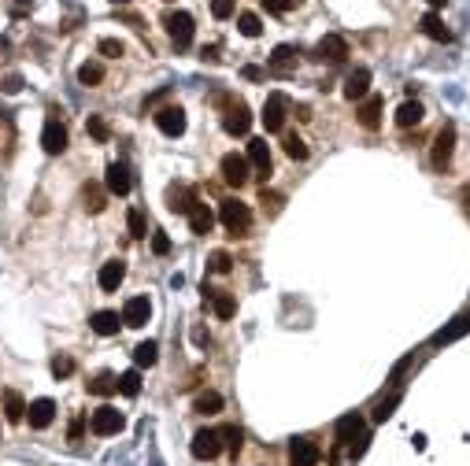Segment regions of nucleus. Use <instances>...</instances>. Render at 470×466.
<instances>
[{
	"instance_id": "c03bdc74",
	"label": "nucleus",
	"mask_w": 470,
	"mask_h": 466,
	"mask_svg": "<svg viewBox=\"0 0 470 466\" xmlns=\"http://www.w3.org/2000/svg\"><path fill=\"white\" fill-rule=\"evenodd\" d=\"M152 252H155V255H167V252H171V237H167L163 230L152 233Z\"/></svg>"
},
{
	"instance_id": "f03ea898",
	"label": "nucleus",
	"mask_w": 470,
	"mask_h": 466,
	"mask_svg": "<svg viewBox=\"0 0 470 466\" xmlns=\"http://www.w3.org/2000/svg\"><path fill=\"white\" fill-rule=\"evenodd\" d=\"M89 430H93L97 437H115V433H123L126 430V418H123V411H115V407H97L93 411V418H89Z\"/></svg>"
},
{
	"instance_id": "6e6552de",
	"label": "nucleus",
	"mask_w": 470,
	"mask_h": 466,
	"mask_svg": "<svg viewBox=\"0 0 470 466\" xmlns=\"http://www.w3.org/2000/svg\"><path fill=\"white\" fill-rule=\"evenodd\" d=\"M148 315H152L148 296H130V300H126V307H123V326H130V330H141V326L148 322Z\"/></svg>"
},
{
	"instance_id": "a211bd4d",
	"label": "nucleus",
	"mask_w": 470,
	"mask_h": 466,
	"mask_svg": "<svg viewBox=\"0 0 470 466\" xmlns=\"http://www.w3.org/2000/svg\"><path fill=\"white\" fill-rule=\"evenodd\" d=\"M123 278H126V263H123V259H111V263L100 267V289L104 292H115L123 285Z\"/></svg>"
},
{
	"instance_id": "58836bf2",
	"label": "nucleus",
	"mask_w": 470,
	"mask_h": 466,
	"mask_svg": "<svg viewBox=\"0 0 470 466\" xmlns=\"http://www.w3.org/2000/svg\"><path fill=\"white\" fill-rule=\"evenodd\" d=\"M207 267L215 270V274H230V267H233V259H230V252H212V259H207Z\"/></svg>"
},
{
	"instance_id": "473e14b6",
	"label": "nucleus",
	"mask_w": 470,
	"mask_h": 466,
	"mask_svg": "<svg viewBox=\"0 0 470 466\" xmlns=\"http://www.w3.org/2000/svg\"><path fill=\"white\" fill-rule=\"evenodd\" d=\"M167 200H171V204H167L171 211H186V215H189V207L197 204V197L186 192V189H171V192H167Z\"/></svg>"
},
{
	"instance_id": "f257e3e1",
	"label": "nucleus",
	"mask_w": 470,
	"mask_h": 466,
	"mask_svg": "<svg viewBox=\"0 0 470 466\" xmlns=\"http://www.w3.org/2000/svg\"><path fill=\"white\" fill-rule=\"evenodd\" d=\"M219 218H223V226L233 233V237L252 226V211H248V204H241L237 197H226L223 204H219Z\"/></svg>"
},
{
	"instance_id": "20e7f679",
	"label": "nucleus",
	"mask_w": 470,
	"mask_h": 466,
	"mask_svg": "<svg viewBox=\"0 0 470 466\" xmlns=\"http://www.w3.org/2000/svg\"><path fill=\"white\" fill-rule=\"evenodd\" d=\"M163 26H167V34H171V41L178 48L193 45V15H189V11H171V15L163 19Z\"/></svg>"
},
{
	"instance_id": "9b49d317",
	"label": "nucleus",
	"mask_w": 470,
	"mask_h": 466,
	"mask_svg": "<svg viewBox=\"0 0 470 466\" xmlns=\"http://www.w3.org/2000/svg\"><path fill=\"white\" fill-rule=\"evenodd\" d=\"M452 148H455V122H445V126H441V134H437V141H434V167H437V171H445V167H448Z\"/></svg>"
},
{
	"instance_id": "bb28decb",
	"label": "nucleus",
	"mask_w": 470,
	"mask_h": 466,
	"mask_svg": "<svg viewBox=\"0 0 470 466\" xmlns=\"http://www.w3.org/2000/svg\"><path fill=\"white\" fill-rule=\"evenodd\" d=\"M26 407H30V404H26L15 388H4V418L8 422H22L26 418Z\"/></svg>"
},
{
	"instance_id": "f8f14e48",
	"label": "nucleus",
	"mask_w": 470,
	"mask_h": 466,
	"mask_svg": "<svg viewBox=\"0 0 470 466\" xmlns=\"http://www.w3.org/2000/svg\"><path fill=\"white\" fill-rule=\"evenodd\" d=\"M189 451H193L197 459H215L219 451H223V437H219V430H200L197 437H193Z\"/></svg>"
},
{
	"instance_id": "6e6d98bb",
	"label": "nucleus",
	"mask_w": 470,
	"mask_h": 466,
	"mask_svg": "<svg viewBox=\"0 0 470 466\" xmlns=\"http://www.w3.org/2000/svg\"><path fill=\"white\" fill-rule=\"evenodd\" d=\"M167 4H171V0H167Z\"/></svg>"
},
{
	"instance_id": "dca6fc26",
	"label": "nucleus",
	"mask_w": 470,
	"mask_h": 466,
	"mask_svg": "<svg viewBox=\"0 0 470 466\" xmlns=\"http://www.w3.org/2000/svg\"><path fill=\"white\" fill-rule=\"evenodd\" d=\"M289 466H319V448L307 437H296L289 444Z\"/></svg>"
},
{
	"instance_id": "aec40b11",
	"label": "nucleus",
	"mask_w": 470,
	"mask_h": 466,
	"mask_svg": "<svg viewBox=\"0 0 470 466\" xmlns=\"http://www.w3.org/2000/svg\"><path fill=\"white\" fill-rule=\"evenodd\" d=\"M296 56L300 52L293 45H278L270 52V71H278V74H293L296 71Z\"/></svg>"
},
{
	"instance_id": "a878e982",
	"label": "nucleus",
	"mask_w": 470,
	"mask_h": 466,
	"mask_svg": "<svg viewBox=\"0 0 470 466\" xmlns=\"http://www.w3.org/2000/svg\"><path fill=\"white\" fill-rule=\"evenodd\" d=\"M189 226H193V233H212V226H215V215L207 211V204H193L189 207Z\"/></svg>"
},
{
	"instance_id": "0eeeda50",
	"label": "nucleus",
	"mask_w": 470,
	"mask_h": 466,
	"mask_svg": "<svg viewBox=\"0 0 470 466\" xmlns=\"http://www.w3.org/2000/svg\"><path fill=\"white\" fill-rule=\"evenodd\" d=\"M130 185H134V178H130V167H126V163H108V171H104V189H108L111 197H126Z\"/></svg>"
},
{
	"instance_id": "864d4df0",
	"label": "nucleus",
	"mask_w": 470,
	"mask_h": 466,
	"mask_svg": "<svg viewBox=\"0 0 470 466\" xmlns=\"http://www.w3.org/2000/svg\"><path fill=\"white\" fill-rule=\"evenodd\" d=\"M429 4H434V8H445V0H429Z\"/></svg>"
},
{
	"instance_id": "7ed1b4c3",
	"label": "nucleus",
	"mask_w": 470,
	"mask_h": 466,
	"mask_svg": "<svg viewBox=\"0 0 470 466\" xmlns=\"http://www.w3.org/2000/svg\"><path fill=\"white\" fill-rule=\"evenodd\" d=\"M285 111H289V100H285V93H270L267 104H263V126H267V134H282L285 129Z\"/></svg>"
},
{
	"instance_id": "39448f33",
	"label": "nucleus",
	"mask_w": 470,
	"mask_h": 466,
	"mask_svg": "<svg viewBox=\"0 0 470 466\" xmlns=\"http://www.w3.org/2000/svg\"><path fill=\"white\" fill-rule=\"evenodd\" d=\"M248 126H252V111H248V104H230L226 115H223V129L230 137H244L248 134Z\"/></svg>"
},
{
	"instance_id": "49530a36",
	"label": "nucleus",
	"mask_w": 470,
	"mask_h": 466,
	"mask_svg": "<svg viewBox=\"0 0 470 466\" xmlns=\"http://www.w3.org/2000/svg\"><path fill=\"white\" fill-rule=\"evenodd\" d=\"M212 15L215 19H230L233 15V0H212Z\"/></svg>"
},
{
	"instance_id": "c85d7f7f",
	"label": "nucleus",
	"mask_w": 470,
	"mask_h": 466,
	"mask_svg": "<svg viewBox=\"0 0 470 466\" xmlns=\"http://www.w3.org/2000/svg\"><path fill=\"white\" fill-rule=\"evenodd\" d=\"M207 296H212V307H215L219 318H233V315H237V300H233L230 292H207Z\"/></svg>"
},
{
	"instance_id": "603ef678",
	"label": "nucleus",
	"mask_w": 470,
	"mask_h": 466,
	"mask_svg": "<svg viewBox=\"0 0 470 466\" xmlns=\"http://www.w3.org/2000/svg\"><path fill=\"white\" fill-rule=\"evenodd\" d=\"M463 207H466V215H470V185L463 189Z\"/></svg>"
},
{
	"instance_id": "423d86ee",
	"label": "nucleus",
	"mask_w": 470,
	"mask_h": 466,
	"mask_svg": "<svg viewBox=\"0 0 470 466\" xmlns=\"http://www.w3.org/2000/svg\"><path fill=\"white\" fill-rule=\"evenodd\" d=\"M470 333V311H463V315H455L448 326H441L434 337H429V344L434 348H441V344H452V341H459V337H466Z\"/></svg>"
},
{
	"instance_id": "8fccbe9b",
	"label": "nucleus",
	"mask_w": 470,
	"mask_h": 466,
	"mask_svg": "<svg viewBox=\"0 0 470 466\" xmlns=\"http://www.w3.org/2000/svg\"><path fill=\"white\" fill-rule=\"evenodd\" d=\"M19 89H22V78L19 74H8L4 78V93H19Z\"/></svg>"
},
{
	"instance_id": "4468645a",
	"label": "nucleus",
	"mask_w": 470,
	"mask_h": 466,
	"mask_svg": "<svg viewBox=\"0 0 470 466\" xmlns=\"http://www.w3.org/2000/svg\"><path fill=\"white\" fill-rule=\"evenodd\" d=\"M315 56L319 59H330V63H345V56H348V41L341 34H326L322 41L315 45Z\"/></svg>"
},
{
	"instance_id": "9d476101",
	"label": "nucleus",
	"mask_w": 470,
	"mask_h": 466,
	"mask_svg": "<svg viewBox=\"0 0 470 466\" xmlns=\"http://www.w3.org/2000/svg\"><path fill=\"white\" fill-rule=\"evenodd\" d=\"M155 126H160V134H167V137H181L186 134V111L181 108H160L155 111Z\"/></svg>"
},
{
	"instance_id": "09e8293b",
	"label": "nucleus",
	"mask_w": 470,
	"mask_h": 466,
	"mask_svg": "<svg viewBox=\"0 0 470 466\" xmlns=\"http://www.w3.org/2000/svg\"><path fill=\"white\" fill-rule=\"evenodd\" d=\"M82 433H85V418H82V414H74V418H71V430H67V437H71V440H82Z\"/></svg>"
},
{
	"instance_id": "4be33fe9",
	"label": "nucleus",
	"mask_w": 470,
	"mask_h": 466,
	"mask_svg": "<svg viewBox=\"0 0 470 466\" xmlns=\"http://www.w3.org/2000/svg\"><path fill=\"white\" fill-rule=\"evenodd\" d=\"M419 26H422L426 37H434V41H452V30L445 26V19H441L437 11H426V15L419 19Z\"/></svg>"
},
{
	"instance_id": "1a4fd4ad",
	"label": "nucleus",
	"mask_w": 470,
	"mask_h": 466,
	"mask_svg": "<svg viewBox=\"0 0 470 466\" xmlns=\"http://www.w3.org/2000/svg\"><path fill=\"white\" fill-rule=\"evenodd\" d=\"M248 155H237V152H230V155H223V178H226V185H233V189H241L244 181H248Z\"/></svg>"
},
{
	"instance_id": "5fc2aeb1",
	"label": "nucleus",
	"mask_w": 470,
	"mask_h": 466,
	"mask_svg": "<svg viewBox=\"0 0 470 466\" xmlns=\"http://www.w3.org/2000/svg\"><path fill=\"white\" fill-rule=\"evenodd\" d=\"M111 4H130V0H111Z\"/></svg>"
},
{
	"instance_id": "e433bc0d",
	"label": "nucleus",
	"mask_w": 470,
	"mask_h": 466,
	"mask_svg": "<svg viewBox=\"0 0 470 466\" xmlns=\"http://www.w3.org/2000/svg\"><path fill=\"white\" fill-rule=\"evenodd\" d=\"M282 145H285V155H289V160H307V145L296 134H285Z\"/></svg>"
},
{
	"instance_id": "a18cd8bd",
	"label": "nucleus",
	"mask_w": 470,
	"mask_h": 466,
	"mask_svg": "<svg viewBox=\"0 0 470 466\" xmlns=\"http://www.w3.org/2000/svg\"><path fill=\"white\" fill-rule=\"evenodd\" d=\"M97 48H100V56H123V41H115V37H104Z\"/></svg>"
},
{
	"instance_id": "5701e85b",
	"label": "nucleus",
	"mask_w": 470,
	"mask_h": 466,
	"mask_svg": "<svg viewBox=\"0 0 470 466\" xmlns=\"http://www.w3.org/2000/svg\"><path fill=\"white\" fill-rule=\"evenodd\" d=\"M356 115H359V126L363 129H378V126H382V97H367Z\"/></svg>"
},
{
	"instance_id": "ea45409f",
	"label": "nucleus",
	"mask_w": 470,
	"mask_h": 466,
	"mask_svg": "<svg viewBox=\"0 0 470 466\" xmlns=\"http://www.w3.org/2000/svg\"><path fill=\"white\" fill-rule=\"evenodd\" d=\"M82 197H85V211H104V192L97 189V185H85V192H82Z\"/></svg>"
},
{
	"instance_id": "ddd939ff",
	"label": "nucleus",
	"mask_w": 470,
	"mask_h": 466,
	"mask_svg": "<svg viewBox=\"0 0 470 466\" xmlns=\"http://www.w3.org/2000/svg\"><path fill=\"white\" fill-rule=\"evenodd\" d=\"M41 148L48 155H60L63 148H67V126H63L60 119H48L45 129H41Z\"/></svg>"
},
{
	"instance_id": "393cba45",
	"label": "nucleus",
	"mask_w": 470,
	"mask_h": 466,
	"mask_svg": "<svg viewBox=\"0 0 470 466\" xmlns=\"http://www.w3.org/2000/svg\"><path fill=\"white\" fill-rule=\"evenodd\" d=\"M422 115H426V111H422L419 100H403L400 108H396V126H400V129H411V126L422 122Z\"/></svg>"
},
{
	"instance_id": "4c0bfd02",
	"label": "nucleus",
	"mask_w": 470,
	"mask_h": 466,
	"mask_svg": "<svg viewBox=\"0 0 470 466\" xmlns=\"http://www.w3.org/2000/svg\"><path fill=\"white\" fill-rule=\"evenodd\" d=\"M126 226H130V237H145V233H148V226H145V215H141L137 207H130Z\"/></svg>"
},
{
	"instance_id": "c9c22d12",
	"label": "nucleus",
	"mask_w": 470,
	"mask_h": 466,
	"mask_svg": "<svg viewBox=\"0 0 470 466\" xmlns=\"http://www.w3.org/2000/svg\"><path fill=\"white\" fill-rule=\"evenodd\" d=\"M119 393H123V396H137V393H141V374H137V370L119 374Z\"/></svg>"
},
{
	"instance_id": "6ab92c4d",
	"label": "nucleus",
	"mask_w": 470,
	"mask_h": 466,
	"mask_svg": "<svg viewBox=\"0 0 470 466\" xmlns=\"http://www.w3.org/2000/svg\"><path fill=\"white\" fill-rule=\"evenodd\" d=\"M359 433H363V418H359L356 411H352V414H345V418L337 422V448H348V444H352V440H356Z\"/></svg>"
},
{
	"instance_id": "de8ad7c7",
	"label": "nucleus",
	"mask_w": 470,
	"mask_h": 466,
	"mask_svg": "<svg viewBox=\"0 0 470 466\" xmlns=\"http://www.w3.org/2000/svg\"><path fill=\"white\" fill-rule=\"evenodd\" d=\"M300 4H304V0H267V11H278V15H282V11H293Z\"/></svg>"
},
{
	"instance_id": "79ce46f5",
	"label": "nucleus",
	"mask_w": 470,
	"mask_h": 466,
	"mask_svg": "<svg viewBox=\"0 0 470 466\" xmlns=\"http://www.w3.org/2000/svg\"><path fill=\"white\" fill-rule=\"evenodd\" d=\"M52 374H56V378H71V374H74V359L71 355H56V359H52Z\"/></svg>"
},
{
	"instance_id": "c756f323",
	"label": "nucleus",
	"mask_w": 470,
	"mask_h": 466,
	"mask_svg": "<svg viewBox=\"0 0 470 466\" xmlns=\"http://www.w3.org/2000/svg\"><path fill=\"white\" fill-rule=\"evenodd\" d=\"M155 359H160V344H155V341H141L134 348V362H137V367H152Z\"/></svg>"
},
{
	"instance_id": "37998d69",
	"label": "nucleus",
	"mask_w": 470,
	"mask_h": 466,
	"mask_svg": "<svg viewBox=\"0 0 470 466\" xmlns=\"http://www.w3.org/2000/svg\"><path fill=\"white\" fill-rule=\"evenodd\" d=\"M85 129L93 134L97 141H108V122L100 119V115H89V122H85Z\"/></svg>"
},
{
	"instance_id": "a19ab883",
	"label": "nucleus",
	"mask_w": 470,
	"mask_h": 466,
	"mask_svg": "<svg viewBox=\"0 0 470 466\" xmlns=\"http://www.w3.org/2000/svg\"><path fill=\"white\" fill-rule=\"evenodd\" d=\"M219 437H223V444L233 451V456L241 451V430H237V425H226V430H219Z\"/></svg>"
},
{
	"instance_id": "72a5a7b5",
	"label": "nucleus",
	"mask_w": 470,
	"mask_h": 466,
	"mask_svg": "<svg viewBox=\"0 0 470 466\" xmlns=\"http://www.w3.org/2000/svg\"><path fill=\"white\" fill-rule=\"evenodd\" d=\"M396 404H400V388H396V393H389V396L382 400V404L374 407V422H385V418H393Z\"/></svg>"
},
{
	"instance_id": "cd10ccee",
	"label": "nucleus",
	"mask_w": 470,
	"mask_h": 466,
	"mask_svg": "<svg viewBox=\"0 0 470 466\" xmlns=\"http://www.w3.org/2000/svg\"><path fill=\"white\" fill-rule=\"evenodd\" d=\"M89 393L93 396H111V393H119V378H115V374H97L93 381H89Z\"/></svg>"
},
{
	"instance_id": "412c9836",
	"label": "nucleus",
	"mask_w": 470,
	"mask_h": 466,
	"mask_svg": "<svg viewBox=\"0 0 470 466\" xmlns=\"http://www.w3.org/2000/svg\"><path fill=\"white\" fill-rule=\"evenodd\" d=\"M367 89H371V71L367 67H356L348 74V82H345V97L348 100H363L367 97Z\"/></svg>"
},
{
	"instance_id": "b1692460",
	"label": "nucleus",
	"mask_w": 470,
	"mask_h": 466,
	"mask_svg": "<svg viewBox=\"0 0 470 466\" xmlns=\"http://www.w3.org/2000/svg\"><path fill=\"white\" fill-rule=\"evenodd\" d=\"M89 326H93V333H100V337H111V333H119L123 318H119V311H97V315L89 318Z\"/></svg>"
},
{
	"instance_id": "2f4dec72",
	"label": "nucleus",
	"mask_w": 470,
	"mask_h": 466,
	"mask_svg": "<svg viewBox=\"0 0 470 466\" xmlns=\"http://www.w3.org/2000/svg\"><path fill=\"white\" fill-rule=\"evenodd\" d=\"M237 30L244 37H259V34H263V22H259L256 11H241V15H237Z\"/></svg>"
},
{
	"instance_id": "3c124183",
	"label": "nucleus",
	"mask_w": 470,
	"mask_h": 466,
	"mask_svg": "<svg viewBox=\"0 0 470 466\" xmlns=\"http://www.w3.org/2000/svg\"><path fill=\"white\" fill-rule=\"evenodd\" d=\"M244 78H248V82H259V78H263V71H259V67H244Z\"/></svg>"
},
{
	"instance_id": "2eb2a0df",
	"label": "nucleus",
	"mask_w": 470,
	"mask_h": 466,
	"mask_svg": "<svg viewBox=\"0 0 470 466\" xmlns=\"http://www.w3.org/2000/svg\"><path fill=\"white\" fill-rule=\"evenodd\" d=\"M26 418H30V425H34V430H48V425H52V418H56V404H52L48 396L34 400V404L26 407Z\"/></svg>"
},
{
	"instance_id": "7c9ffc66",
	"label": "nucleus",
	"mask_w": 470,
	"mask_h": 466,
	"mask_svg": "<svg viewBox=\"0 0 470 466\" xmlns=\"http://www.w3.org/2000/svg\"><path fill=\"white\" fill-rule=\"evenodd\" d=\"M78 82L82 85H100L104 82V63H82V67H78Z\"/></svg>"
},
{
	"instance_id": "f3484780",
	"label": "nucleus",
	"mask_w": 470,
	"mask_h": 466,
	"mask_svg": "<svg viewBox=\"0 0 470 466\" xmlns=\"http://www.w3.org/2000/svg\"><path fill=\"white\" fill-rule=\"evenodd\" d=\"M248 163H252L256 167V171L259 174H270V145H267V137H252V141H248Z\"/></svg>"
},
{
	"instance_id": "f704fd0d",
	"label": "nucleus",
	"mask_w": 470,
	"mask_h": 466,
	"mask_svg": "<svg viewBox=\"0 0 470 466\" xmlns=\"http://www.w3.org/2000/svg\"><path fill=\"white\" fill-rule=\"evenodd\" d=\"M197 411L200 414H219V411H223V396H219V393H200L197 396Z\"/></svg>"
}]
</instances>
